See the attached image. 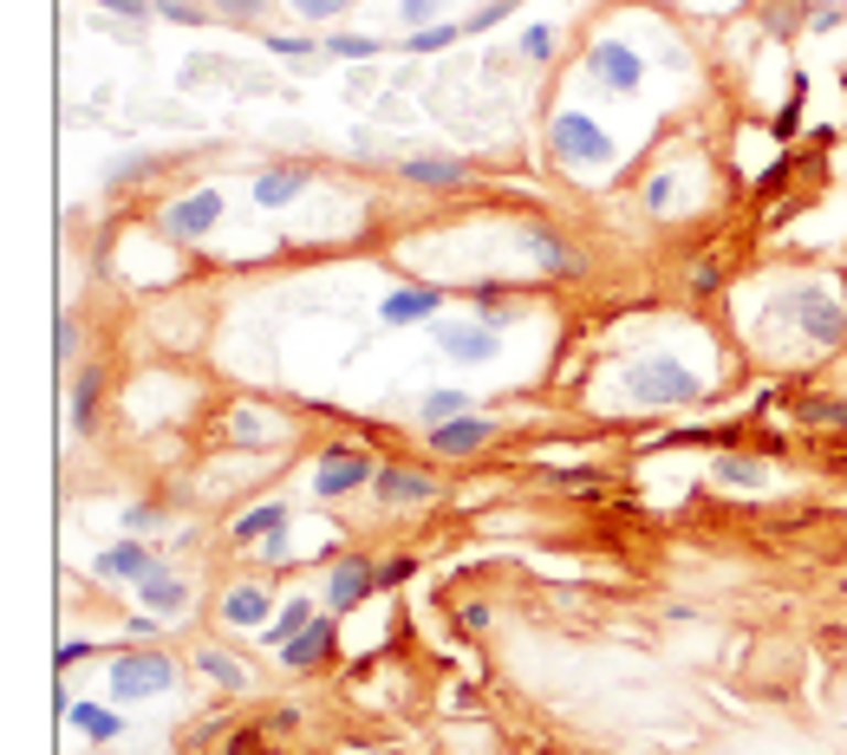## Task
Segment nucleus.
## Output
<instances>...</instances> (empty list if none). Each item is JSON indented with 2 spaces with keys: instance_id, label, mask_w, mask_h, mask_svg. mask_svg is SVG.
Instances as JSON below:
<instances>
[{
  "instance_id": "f257e3e1",
  "label": "nucleus",
  "mask_w": 847,
  "mask_h": 755,
  "mask_svg": "<svg viewBox=\"0 0 847 755\" xmlns=\"http://www.w3.org/2000/svg\"><path fill=\"white\" fill-rule=\"evenodd\" d=\"M626 391H633L639 405H652V411H672V405H698L705 398V378L691 365H678V358H639Z\"/></svg>"
},
{
  "instance_id": "f03ea898",
  "label": "nucleus",
  "mask_w": 847,
  "mask_h": 755,
  "mask_svg": "<svg viewBox=\"0 0 847 755\" xmlns=\"http://www.w3.org/2000/svg\"><path fill=\"white\" fill-rule=\"evenodd\" d=\"M176 684V665L163 651H118L111 658V697L118 703H143V697H163Z\"/></svg>"
},
{
  "instance_id": "7ed1b4c3",
  "label": "nucleus",
  "mask_w": 847,
  "mask_h": 755,
  "mask_svg": "<svg viewBox=\"0 0 847 755\" xmlns=\"http://www.w3.org/2000/svg\"><path fill=\"white\" fill-rule=\"evenodd\" d=\"M548 143H555V157L573 163V170H600V163H613V138H607L600 118H587V111H561L555 131H548Z\"/></svg>"
},
{
  "instance_id": "20e7f679",
  "label": "nucleus",
  "mask_w": 847,
  "mask_h": 755,
  "mask_svg": "<svg viewBox=\"0 0 847 755\" xmlns=\"http://www.w3.org/2000/svg\"><path fill=\"white\" fill-rule=\"evenodd\" d=\"M372 476H378V463H372L365 450L333 443V450L320 456V470H313V495H320V501H340V495H353V488H372Z\"/></svg>"
},
{
  "instance_id": "39448f33",
  "label": "nucleus",
  "mask_w": 847,
  "mask_h": 755,
  "mask_svg": "<svg viewBox=\"0 0 847 755\" xmlns=\"http://www.w3.org/2000/svg\"><path fill=\"white\" fill-rule=\"evenodd\" d=\"M782 306L795 313V326H802L815 345H841L847 339V306L835 300V293H822V287H795Z\"/></svg>"
},
{
  "instance_id": "423d86ee",
  "label": "nucleus",
  "mask_w": 847,
  "mask_h": 755,
  "mask_svg": "<svg viewBox=\"0 0 847 755\" xmlns=\"http://www.w3.org/2000/svg\"><path fill=\"white\" fill-rule=\"evenodd\" d=\"M587 72H593V85H607V91H639L645 85V60H639L626 40H593L587 46Z\"/></svg>"
},
{
  "instance_id": "0eeeda50",
  "label": "nucleus",
  "mask_w": 847,
  "mask_h": 755,
  "mask_svg": "<svg viewBox=\"0 0 847 755\" xmlns=\"http://www.w3.org/2000/svg\"><path fill=\"white\" fill-rule=\"evenodd\" d=\"M372 495H378L385 508H424V501H437V495H443V482L430 476V470H411V463H378Z\"/></svg>"
},
{
  "instance_id": "6e6552de",
  "label": "nucleus",
  "mask_w": 847,
  "mask_h": 755,
  "mask_svg": "<svg viewBox=\"0 0 847 755\" xmlns=\"http://www.w3.org/2000/svg\"><path fill=\"white\" fill-rule=\"evenodd\" d=\"M495 333L502 326H490V320H463V326H430V339L443 345V358H457V365H483V358H495Z\"/></svg>"
},
{
  "instance_id": "1a4fd4ad",
  "label": "nucleus",
  "mask_w": 847,
  "mask_h": 755,
  "mask_svg": "<svg viewBox=\"0 0 847 755\" xmlns=\"http://www.w3.org/2000/svg\"><path fill=\"white\" fill-rule=\"evenodd\" d=\"M490 443H495V423L483 411H463V417H450V423L430 430V450H437V456H476V450H490Z\"/></svg>"
},
{
  "instance_id": "9d476101",
  "label": "nucleus",
  "mask_w": 847,
  "mask_h": 755,
  "mask_svg": "<svg viewBox=\"0 0 847 755\" xmlns=\"http://www.w3.org/2000/svg\"><path fill=\"white\" fill-rule=\"evenodd\" d=\"M333 618H340V613H320L300 638H287V645H281L287 671H313V665H326V658L340 651V625H333Z\"/></svg>"
},
{
  "instance_id": "9b49d317",
  "label": "nucleus",
  "mask_w": 847,
  "mask_h": 755,
  "mask_svg": "<svg viewBox=\"0 0 847 755\" xmlns=\"http://www.w3.org/2000/svg\"><path fill=\"white\" fill-rule=\"evenodd\" d=\"M215 222H222V190H196V196H183V203L163 208V228H170L176 241H203Z\"/></svg>"
},
{
  "instance_id": "f8f14e48",
  "label": "nucleus",
  "mask_w": 847,
  "mask_h": 755,
  "mask_svg": "<svg viewBox=\"0 0 847 755\" xmlns=\"http://www.w3.org/2000/svg\"><path fill=\"white\" fill-rule=\"evenodd\" d=\"M372 593H378V567L358 560V553H346V560L333 567V580H326V613H353L358 600H372Z\"/></svg>"
},
{
  "instance_id": "ddd939ff",
  "label": "nucleus",
  "mask_w": 847,
  "mask_h": 755,
  "mask_svg": "<svg viewBox=\"0 0 847 755\" xmlns=\"http://www.w3.org/2000/svg\"><path fill=\"white\" fill-rule=\"evenodd\" d=\"M437 313H443V293H437V287H398V293L378 300V320H385V326H424V320H437Z\"/></svg>"
},
{
  "instance_id": "4468645a",
  "label": "nucleus",
  "mask_w": 847,
  "mask_h": 755,
  "mask_svg": "<svg viewBox=\"0 0 847 755\" xmlns=\"http://www.w3.org/2000/svg\"><path fill=\"white\" fill-rule=\"evenodd\" d=\"M98 573H105V580H131V586H138V580L157 573V553L143 548V541H118V548L98 553Z\"/></svg>"
},
{
  "instance_id": "2eb2a0df",
  "label": "nucleus",
  "mask_w": 847,
  "mask_h": 755,
  "mask_svg": "<svg viewBox=\"0 0 847 755\" xmlns=\"http://www.w3.org/2000/svg\"><path fill=\"white\" fill-rule=\"evenodd\" d=\"M463 176H470L463 157H411L405 163V183H418V190H457Z\"/></svg>"
},
{
  "instance_id": "dca6fc26",
  "label": "nucleus",
  "mask_w": 847,
  "mask_h": 755,
  "mask_svg": "<svg viewBox=\"0 0 847 755\" xmlns=\"http://www.w3.org/2000/svg\"><path fill=\"white\" fill-rule=\"evenodd\" d=\"M522 248H528L542 268H555V274H580V255L567 248L555 228H535V222H528V228H522Z\"/></svg>"
},
{
  "instance_id": "f3484780",
  "label": "nucleus",
  "mask_w": 847,
  "mask_h": 755,
  "mask_svg": "<svg viewBox=\"0 0 847 755\" xmlns=\"http://www.w3.org/2000/svg\"><path fill=\"white\" fill-rule=\"evenodd\" d=\"M307 183H313L307 170H261V176H255V203H261V208H287V203H300V196H307Z\"/></svg>"
},
{
  "instance_id": "a211bd4d",
  "label": "nucleus",
  "mask_w": 847,
  "mask_h": 755,
  "mask_svg": "<svg viewBox=\"0 0 847 755\" xmlns=\"http://www.w3.org/2000/svg\"><path fill=\"white\" fill-rule=\"evenodd\" d=\"M131 593H138L143 606H150V613H183V606H190V586H183V580H176V573H163V567H157V573H150V580H138V586H131Z\"/></svg>"
},
{
  "instance_id": "6ab92c4d",
  "label": "nucleus",
  "mask_w": 847,
  "mask_h": 755,
  "mask_svg": "<svg viewBox=\"0 0 847 755\" xmlns=\"http://www.w3.org/2000/svg\"><path fill=\"white\" fill-rule=\"evenodd\" d=\"M222 618H228V625H255V632H261V625L275 618V600H268L261 586H235V593L222 600Z\"/></svg>"
},
{
  "instance_id": "aec40b11",
  "label": "nucleus",
  "mask_w": 847,
  "mask_h": 755,
  "mask_svg": "<svg viewBox=\"0 0 847 755\" xmlns=\"http://www.w3.org/2000/svg\"><path fill=\"white\" fill-rule=\"evenodd\" d=\"M281 528H287V501H261V508L235 515V548H248V541H268V535H281Z\"/></svg>"
},
{
  "instance_id": "412c9836",
  "label": "nucleus",
  "mask_w": 847,
  "mask_h": 755,
  "mask_svg": "<svg viewBox=\"0 0 847 755\" xmlns=\"http://www.w3.org/2000/svg\"><path fill=\"white\" fill-rule=\"evenodd\" d=\"M66 723H72V730H85L92 743H111V736L125 730V716H118V710H105V703H66Z\"/></svg>"
},
{
  "instance_id": "4be33fe9",
  "label": "nucleus",
  "mask_w": 847,
  "mask_h": 755,
  "mask_svg": "<svg viewBox=\"0 0 847 755\" xmlns=\"http://www.w3.org/2000/svg\"><path fill=\"white\" fill-rule=\"evenodd\" d=\"M313 618H320V613H313V600H287L281 613H275V618H268V625H261V638H268V645L281 651L287 638H300V632H307Z\"/></svg>"
},
{
  "instance_id": "5701e85b",
  "label": "nucleus",
  "mask_w": 847,
  "mask_h": 755,
  "mask_svg": "<svg viewBox=\"0 0 847 755\" xmlns=\"http://www.w3.org/2000/svg\"><path fill=\"white\" fill-rule=\"evenodd\" d=\"M710 476H717V482H730V488H757V482L770 476V470H763L757 456H730V450H723V456L710 463Z\"/></svg>"
},
{
  "instance_id": "b1692460",
  "label": "nucleus",
  "mask_w": 847,
  "mask_h": 755,
  "mask_svg": "<svg viewBox=\"0 0 847 755\" xmlns=\"http://www.w3.org/2000/svg\"><path fill=\"white\" fill-rule=\"evenodd\" d=\"M72 423L92 430L98 423V371H78V391H72Z\"/></svg>"
},
{
  "instance_id": "393cba45",
  "label": "nucleus",
  "mask_w": 847,
  "mask_h": 755,
  "mask_svg": "<svg viewBox=\"0 0 847 755\" xmlns=\"http://www.w3.org/2000/svg\"><path fill=\"white\" fill-rule=\"evenodd\" d=\"M196 665H203L222 690H248V671H242L235 658H222V651H196Z\"/></svg>"
},
{
  "instance_id": "a878e982",
  "label": "nucleus",
  "mask_w": 847,
  "mask_h": 755,
  "mask_svg": "<svg viewBox=\"0 0 847 755\" xmlns=\"http://www.w3.org/2000/svg\"><path fill=\"white\" fill-rule=\"evenodd\" d=\"M470 411V398H463V391H430V398H424V423H430V430H437V423H450V417H463Z\"/></svg>"
},
{
  "instance_id": "bb28decb",
  "label": "nucleus",
  "mask_w": 847,
  "mask_h": 755,
  "mask_svg": "<svg viewBox=\"0 0 847 755\" xmlns=\"http://www.w3.org/2000/svg\"><path fill=\"white\" fill-rule=\"evenodd\" d=\"M228 436H235V443H268V436H275V423H268L261 411H235V417H228Z\"/></svg>"
},
{
  "instance_id": "cd10ccee",
  "label": "nucleus",
  "mask_w": 847,
  "mask_h": 755,
  "mask_svg": "<svg viewBox=\"0 0 847 755\" xmlns=\"http://www.w3.org/2000/svg\"><path fill=\"white\" fill-rule=\"evenodd\" d=\"M463 40V26H418L411 33V53H450Z\"/></svg>"
},
{
  "instance_id": "c85d7f7f",
  "label": "nucleus",
  "mask_w": 847,
  "mask_h": 755,
  "mask_svg": "<svg viewBox=\"0 0 847 755\" xmlns=\"http://www.w3.org/2000/svg\"><path fill=\"white\" fill-rule=\"evenodd\" d=\"M326 53H333V60H372V53H378V40H372V33H333V40H326Z\"/></svg>"
},
{
  "instance_id": "c756f323",
  "label": "nucleus",
  "mask_w": 847,
  "mask_h": 755,
  "mask_svg": "<svg viewBox=\"0 0 847 755\" xmlns=\"http://www.w3.org/2000/svg\"><path fill=\"white\" fill-rule=\"evenodd\" d=\"M639 203L652 208V215H665V208L678 203V176H672V170H658V176L645 183V196H639Z\"/></svg>"
},
{
  "instance_id": "7c9ffc66",
  "label": "nucleus",
  "mask_w": 847,
  "mask_h": 755,
  "mask_svg": "<svg viewBox=\"0 0 847 755\" xmlns=\"http://www.w3.org/2000/svg\"><path fill=\"white\" fill-rule=\"evenodd\" d=\"M476 306H483V320H490V326H508V287L483 280V287H476Z\"/></svg>"
},
{
  "instance_id": "2f4dec72",
  "label": "nucleus",
  "mask_w": 847,
  "mask_h": 755,
  "mask_svg": "<svg viewBox=\"0 0 847 755\" xmlns=\"http://www.w3.org/2000/svg\"><path fill=\"white\" fill-rule=\"evenodd\" d=\"M802 423H835V430H841L847 405H835V398H802Z\"/></svg>"
},
{
  "instance_id": "473e14b6",
  "label": "nucleus",
  "mask_w": 847,
  "mask_h": 755,
  "mask_svg": "<svg viewBox=\"0 0 847 755\" xmlns=\"http://www.w3.org/2000/svg\"><path fill=\"white\" fill-rule=\"evenodd\" d=\"M522 60H555V26H528L522 33Z\"/></svg>"
},
{
  "instance_id": "72a5a7b5",
  "label": "nucleus",
  "mask_w": 847,
  "mask_h": 755,
  "mask_svg": "<svg viewBox=\"0 0 847 755\" xmlns=\"http://www.w3.org/2000/svg\"><path fill=\"white\" fill-rule=\"evenodd\" d=\"M411 573H418V560H411V553H398V560H385V567H378V593H392V586H405Z\"/></svg>"
},
{
  "instance_id": "f704fd0d",
  "label": "nucleus",
  "mask_w": 847,
  "mask_h": 755,
  "mask_svg": "<svg viewBox=\"0 0 847 755\" xmlns=\"http://www.w3.org/2000/svg\"><path fill=\"white\" fill-rule=\"evenodd\" d=\"M222 755H268V730H235L222 743Z\"/></svg>"
},
{
  "instance_id": "c9c22d12",
  "label": "nucleus",
  "mask_w": 847,
  "mask_h": 755,
  "mask_svg": "<svg viewBox=\"0 0 847 755\" xmlns=\"http://www.w3.org/2000/svg\"><path fill=\"white\" fill-rule=\"evenodd\" d=\"M268 53H281V60H313L320 46H313V40H300V33H275V40H268Z\"/></svg>"
},
{
  "instance_id": "e433bc0d",
  "label": "nucleus",
  "mask_w": 847,
  "mask_h": 755,
  "mask_svg": "<svg viewBox=\"0 0 847 755\" xmlns=\"http://www.w3.org/2000/svg\"><path fill=\"white\" fill-rule=\"evenodd\" d=\"M437 7H443V0H398V13H405L411 33H418V26H437Z\"/></svg>"
},
{
  "instance_id": "4c0bfd02",
  "label": "nucleus",
  "mask_w": 847,
  "mask_h": 755,
  "mask_svg": "<svg viewBox=\"0 0 847 755\" xmlns=\"http://www.w3.org/2000/svg\"><path fill=\"white\" fill-rule=\"evenodd\" d=\"M508 13H515V0H490L483 13H470V26H463V33H490L495 20H508Z\"/></svg>"
},
{
  "instance_id": "58836bf2",
  "label": "nucleus",
  "mask_w": 847,
  "mask_h": 755,
  "mask_svg": "<svg viewBox=\"0 0 847 755\" xmlns=\"http://www.w3.org/2000/svg\"><path fill=\"white\" fill-rule=\"evenodd\" d=\"M157 13H163V20H176V26H196V20H203L190 0H157Z\"/></svg>"
},
{
  "instance_id": "ea45409f",
  "label": "nucleus",
  "mask_w": 847,
  "mask_h": 755,
  "mask_svg": "<svg viewBox=\"0 0 847 755\" xmlns=\"http://www.w3.org/2000/svg\"><path fill=\"white\" fill-rule=\"evenodd\" d=\"M261 7H268V0H215V13H222V20H255Z\"/></svg>"
},
{
  "instance_id": "a19ab883",
  "label": "nucleus",
  "mask_w": 847,
  "mask_h": 755,
  "mask_svg": "<svg viewBox=\"0 0 847 755\" xmlns=\"http://www.w3.org/2000/svg\"><path fill=\"white\" fill-rule=\"evenodd\" d=\"M293 13H307V20H333V13H346V0H293Z\"/></svg>"
},
{
  "instance_id": "79ce46f5",
  "label": "nucleus",
  "mask_w": 847,
  "mask_h": 755,
  "mask_svg": "<svg viewBox=\"0 0 847 755\" xmlns=\"http://www.w3.org/2000/svg\"><path fill=\"white\" fill-rule=\"evenodd\" d=\"M717 280H723V268H717V261H698V268H691V293H717Z\"/></svg>"
},
{
  "instance_id": "37998d69",
  "label": "nucleus",
  "mask_w": 847,
  "mask_h": 755,
  "mask_svg": "<svg viewBox=\"0 0 847 755\" xmlns=\"http://www.w3.org/2000/svg\"><path fill=\"white\" fill-rule=\"evenodd\" d=\"M157 521H163V508H150V501H138V508L125 515V528H157Z\"/></svg>"
},
{
  "instance_id": "c03bdc74",
  "label": "nucleus",
  "mask_w": 847,
  "mask_h": 755,
  "mask_svg": "<svg viewBox=\"0 0 847 755\" xmlns=\"http://www.w3.org/2000/svg\"><path fill=\"white\" fill-rule=\"evenodd\" d=\"M548 482H561V488H593L600 476H593V470H561V476H548Z\"/></svg>"
},
{
  "instance_id": "a18cd8bd",
  "label": "nucleus",
  "mask_w": 847,
  "mask_h": 755,
  "mask_svg": "<svg viewBox=\"0 0 847 755\" xmlns=\"http://www.w3.org/2000/svg\"><path fill=\"white\" fill-rule=\"evenodd\" d=\"M78 658H92V638H72V645H60V665H78Z\"/></svg>"
},
{
  "instance_id": "49530a36",
  "label": "nucleus",
  "mask_w": 847,
  "mask_h": 755,
  "mask_svg": "<svg viewBox=\"0 0 847 755\" xmlns=\"http://www.w3.org/2000/svg\"><path fill=\"white\" fill-rule=\"evenodd\" d=\"M293 723H300V716H293V710H275V716H268V736H287V730H293Z\"/></svg>"
}]
</instances>
